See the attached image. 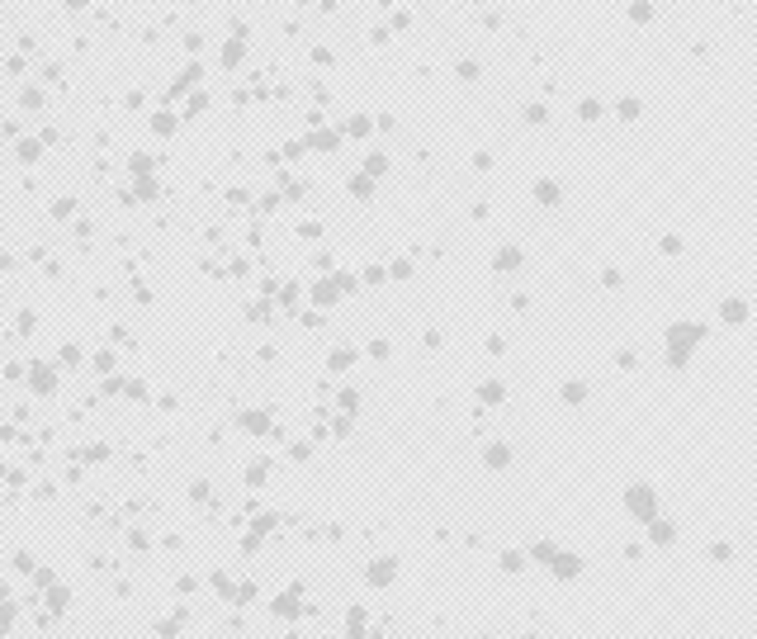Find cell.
Here are the masks:
<instances>
[{
	"label": "cell",
	"mask_w": 757,
	"mask_h": 639,
	"mask_svg": "<svg viewBox=\"0 0 757 639\" xmlns=\"http://www.w3.org/2000/svg\"><path fill=\"white\" fill-rule=\"evenodd\" d=\"M620 502H625V511H629L639 526H649V521H658V516H663V506H658V488H653V483H644V479L625 483Z\"/></svg>",
	"instance_id": "cell-2"
},
{
	"label": "cell",
	"mask_w": 757,
	"mask_h": 639,
	"mask_svg": "<svg viewBox=\"0 0 757 639\" xmlns=\"http://www.w3.org/2000/svg\"><path fill=\"white\" fill-rule=\"evenodd\" d=\"M629 19H634V24H649V19H653V5H629Z\"/></svg>",
	"instance_id": "cell-39"
},
{
	"label": "cell",
	"mask_w": 757,
	"mask_h": 639,
	"mask_svg": "<svg viewBox=\"0 0 757 639\" xmlns=\"http://www.w3.org/2000/svg\"><path fill=\"white\" fill-rule=\"evenodd\" d=\"M336 412H341V417H355V412H360V393H355V389H336Z\"/></svg>",
	"instance_id": "cell-20"
},
{
	"label": "cell",
	"mask_w": 757,
	"mask_h": 639,
	"mask_svg": "<svg viewBox=\"0 0 757 639\" xmlns=\"http://www.w3.org/2000/svg\"><path fill=\"white\" fill-rule=\"evenodd\" d=\"M388 270V280H412V261H393V266H383Z\"/></svg>",
	"instance_id": "cell-31"
},
{
	"label": "cell",
	"mask_w": 757,
	"mask_h": 639,
	"mask_svg": "<svg viewBox=\"0 0 757 639\" xmlns=\"http://www.w3.org/2000/svg\"><path fill=\"white\" fill-rule=\"evenodd\" d=\"M308 293H313V303H317V308H336V303H341V289H336V280H331V275H327V280H317Z\"/></svg>",
	"instance_id": "cell-14"
},
{
	"label": "cell",
	"mask_w": 757,
	"mask_h": 639,
	"mask_svg": "<svg viewBox=\"0 0 757 639\" xmlns=\"http://www.w3.org/2000/svg\"><path fill=\"white\" fill-rule=\"evenodd\" d=\"M601 114H606V109H601V100H582V105H577V119H582V123H596Z\"/></svg>",
	"instance_id": "cell-27"
},
{
	"label": "cell",
	"mask_w": 757,
	"mask_h": 639,
	"mask_svg": "<svg viewBox=\"0 0 757 639\" xmlns=\"http://www.w3.org/2000/svg\"><path fill=\"white\" fill-rule=\"evenodd\" d=\"M270 611L279 615V620H298V615L308 611V602H303V587H284L279 597L270 602Z\"/></svg>",
	"instance_id": "cell-5"
},
{
	"label": "cell",
	"mask_w": 757,
	"mask_h": 639,
	"mask_svg": "<svg viewBox=\"0 0 757 639\" xmlns=\"http://www.w3.org/2000/svg\"><path fill=\"white\" fill-rule=\"evenodd\" d=\"M658 251H663V256H681V251H686V241L677 237V232H668V237L658 241Z\"/></svg>",
	"instance_id": "cell-29"
},
{
	"label": "cell",
	"mask_w": 757,
	"mask_h": 639,
	"mask_svg": "<svg viewBox=\"0 0 757 639\" xmlns=\"http://www.w3.org/2000/svg\"><path fill=\"white\" fill-rule=\"evenodd\" d=\"M521 266H525V251H521L516 241H507V246L492 251V270H497V275H516Z\"/></svg>",
	"instance_id": "cell-9"
},
{
	"label": "cell",
	"mask_w": 757,
	"mask_h": 639,
	"mask_svg": "<svg viewBox=\"0 0 757 639\" xmlns=\"http://www.w3.org/2000/svg\"><path fill=\"white\" fill-rule=\"evenodd\" d=\"M266 479H270V464H266V459H256V464L246 469V488H261Z\"/></svg>",
	"instance_id": "cell-24"
},
{
	"label": "cell",
	"mask_w": 757,
	"mask_h": 639,
	"mask_svg": "<svg viewBox=\"0 0 757 639\" xmlns=\"http://www.w3.org/2000/svg\"><path fill=\"white\" fill-rule=\"evenodd\" d=\"M369 128H374V123H369V119H365V114H355L351 123H346V128H341V137H346V133H351V137H365V133H369Z\"/></svg>",
	"instance_id": "cell-28"
},
{
	"label": "cell",
	"mask_w": 757,
	"mask_h": 639,
	"mask_svg": "<svg viewBox=\"0 0 757 639\" xmlns=\"http://www.w3.org/2000/svg\"><path fill=\"white\" fill-rule=\"evenodd\" d=\"M360 176H369V180L388 176V157H383V152H369V157H365V171H360Z\"/></svg>",
	"instance_id": "cell-22"
},
{
	"label": "cell",
	"mask_w": 757,
	"mask_h": 639,
	"mask_svg": "<svg viewBox=\"0 0 757 639\" xmlns=\"http://www.w3.org/2000/svg\"><path fill=\"white\" fill-rule=\"evenodd\" d=\"M525 123H549V109H544V105H525Z\"/></svg>",
	"instance_id": "cell-35"
},
{
	"label": "cell",
	"mask_w": 757,
	"mask_h": 639,
	"mask_svg": "<svg viewBox=\"0 0 757 639\" xmlns=\"http://www.w3.org/2000/svg\"><path fill=\"white\" fill-rule=\"evenodd\" d=\"M544 568H549L559 583H573V578H582V568H587V563H582V554H577V549H564V545H559V549L549 554V563H544Z\"/></svg>",
	"instance_id": "cell-3"
},
{
	"label": "cell",
	"mask_w": 757,
	"mask_h": 639,
	"mask_svg": "<svg viewBox=\"0 0 757 639\" xmlns=\"http://www.w3.org/2000/svg\"><path fill=\"white\" fill-rule=\"evenodd\" d=\"M705 559H710V563H729V559H733V545H729V540H710Z\"/></svg>",
	"instance_id": "cell-23"
},
{
	"label": "cell",
	"mask_w": 757,
	"mask_h": 639,
	"mask_svg": "<svg viewBox=\"0 0 757 639\" xmlns=\"http://www.w3.org/2000/svg\"><path fill=\"white\" fill-rule=\"evenodd\" d=\"M289 459H294V464L313 459V445H308V441H294V445H289Z\"/></svg>",
	"instance_id": "cell-33"
},
{
	"label": "cell",
	"mask_w": 757,
	"mask_h": 639,
	"mask_svg": "<svg viewBox=\"0 0 757 639\" xmlns=\"http://www.w3.org/2000/svg\"><path fill=\"white\" fill-rule=\"evenodd\" d=\"M275 526H279V516H275V511H261V516L251 521V535H270Z\"/></svg>",
	"instance_id": "cell-26"
},
{
	"label": "cell",
	"mask_w": 757,
	"mask_h": 639,
	"mask_svg": "<svg viewBox=\"0 0 757 639\" xmlns=\"http://www.w3.org/2000/svg\"><path fill=\"white\" fill-rule=\"evenodd\" d=\"M369 360H388V355H393V346H388V341H369Z\"/></svg>",
	"instance_id": "cell-38"
},
{
	"label": "cell",
	"mask_w": 757,
	"mask_h": 639,
	"mask_svg": "<svg viewBox=\"0 0 757 639\" xmlns=\"http://www.w3.org/2000/svg\"><path fill=\"white\" fill-rule=\"evenodd\" d=\"M530 194H535V204H540V209H559V204L568 199V189L559 185L554 176H544V180H535V185H530Z\"/></svg>",
	"instance_id": "cell-8"
},
{
	"label": "cell",
	"mask_w": 757,
	"mask_h": 639,
	"mask_svg": "<svg viewBox=\"0 0 757 639\" xmlns=\"http://www.w3.org/2000/svg\"><path fill=\"white\" fill-rule=\"evenodd\" d=\"M639 114H644V105H639L634 95H625L620 105H616V119H620V123H639Z\"/></svg>",
	"instance_id": "cell-19"
},
{
	"label": "cell",
	"mask_w": 757,
	"mask_h": 639,
	"mask_svg": "<svg viewBox=\"0 0 757 639\" xmlns=\"http://www.w3.org/2000/svg\"><path fill=\"white\" fill-rule=\"evenodd\" d=\"M346 639H369V611H365V606H351V611H346Z\"/></svg>",
	"instance_id": "cell-16"
},
{
	"label": "cell",
	"mask_w": 757,
	"mask_h": 639,
	"mask_svg": "<svg viewBox=\"0 0 757 639\" xmlns=\"http://www.w3.org/2000/svg\"><path fill=\"white\" fill-rule=\"evenodd\" d=\"M383 280H388V270H383V266H365V284H369V289L383 284Z\"/></svg>",
	"instance_id": "cell-36"
},
{
	"label": "cell",
	"mask_w": 757,
	"mask_h": 639,
	"mask_svg": "<svg viewBox=\"0 0 757 639\" xmlns=\"http://www.w3.org/2000/svg\"><path fill=\"white\" fill-rule=\"evenodd\" d=\"M303 147H313V152H336V147H341V128H317V133L303 137Z\"/></svg>",
	"instance_id": "cell-13"
},
{
	"label": "cell",
	"mask_w": 757,
	"mask_h": 639,
	"mask_svg": "<svg viewBox=\"0 0 757 639\" xmlns=\"http://www.w3.org/2000/svg\"><path fill=\"white\" fill-rule=\"evenodd\" d=\"M455 71H460V80H478V76H483V71H478V62H473V57H469V62H460V67H455Z\"/></svg>",
	"instance_id": "cell-34"
},
{
	"label": "cell",
	"mask_w": 757,
	"mask_h": 639,
	"mask_svg": "<svg viewBox=\"0 0 757 639\" xmlns=\"http://www.w3.org/2000/svg\"><path fill=\"white\" fill-rule=\"evenodd\" d=\"M473 398L483 402V407H502V402H507V384H502V379H483V384L473 389Z\"/></svg>",
	"instance_id": "cell-11"
},
{
	"label": "cell",
	"mask_w": 757,
	"mask_h": 639,
	"mask_svg": "<svg viewBox=\"0 0 757 639\" xmlns=\"http://www.w3.org/2000/svg\"><path fill=\"white\" fill-rule=\"evenodd\" d=\"M720 322L743 327V322H748V298H724V303H720Z\"/></svg>",
	"instance_id": "cell-17"
},
{
	"label": "cell",
	"mask_w": 757,
	"mask_h": 639,
	"mask_svg": "<svg viewBox=\"0 0 757 639\" xmlns=\"http://www.w3.org/2000/svg\"><path fill=\"white\" fill-rule=\"evenodd\" d=\"M705 322H691V318H681L672 322L668 332H663V360H668V370H691V355H696V346L705 341Z\"/></svg>",
	"instance_id": "cell-1"
},
{
	"label": "cell",
	"mask_w": 757,
	"mask_h": 639,
	"mask_svg": "<svg viewBox=\"0 0 757 639\" xmlns=\"http://www.w3.org/2000/svg\"><path fill=\"white\" fill-rule=\"evenodd\" d=\"M478 459H483V469H487V474H507L516 454H512V445H507V441H487Z\"/></svg>",
	"instance_id": "cell-6"
},
{
	"label": "cell",
	"mask_w": 757,
	"mask_h": 639,
	"mask_svg": "<svg viewBox=\"0 0 757 639\" xmlns=\"http://www.w3.org/2000/svg\"><path fill=\"white\" fill-rule=\"evenodd\" d=\"M478 639H487V635H478Z\"/></svg>",
	"instance_id": "cell-42"
},
{
	"label": "cell",
	"mask_w": 757,
	"mask_h": 639,
	"mask_svg": "<svg viewBox=\"0 0 757 639\" xmlns=\"http://www.w3.org/2000/svg\"><path fill=\"white\" fill-rule=\"evenodd\" d=\"M242 57H246V43H242V38H232V43L223 48V67H237Z\"/></svg>",
	"instance_id": "cell-25"
},
{
	"label": "cell",
	"mask_w": 757,
	"mask_h": 639,
	"mask_svg": "<svg viewBox=\"0 0 757 639\" xmlns=\"http://www.w3.org/2000/svg\"><path fill=\"white\" fill-rule=\"evenodd\" d=\"M298 293H303V289H298L294 280H289V284L279 289V303H284V308H298Z\"/></svg>",
	"instance_id": "cell-32"
},
{
	"label": "cell",
	"mask_w": 757,
	"mask_h": 639,
	"mask_svg": "<svg viewBox=\"0 0 757 639\" xmlns=\"http://www.w3.org/2000/svg\"><path fill=\"white\" fill-rule=\"evenodd\" d=\"M365 583H369V587H393V583H398V559H393V554L369 559V563H365Z\"/></svg>",
	"instance_id": "cell-4"
},
{
	"label": "cell",
	"mask_w": 757,
	"mask_h": 639,
	"mask_svg": "<svg viewBox=\"0 0 757 639\" xmlns=\"http://www.w3.org/2000/svg\"><path fill=\"white\" fill-rule=\"evenodd\" d=\"M279 204H284L279 194H261V213H275V209H279Z\"/></svg>",
	"instance_id": "cell-41"
},
{
	"label": "cell",
	"mask_w": 757,
	"mask_h": 639,
	"mask_svg": "<svg viewBox=\"0 0 757 639\" xmlns=\"http://www.w3.org/2000/svg\"><path fill=\"white\" fill-rule=\"evenodd\" d=\"M346 194H351L355 204H369V199L378 194V180H369V176H351V180H346Z\"/></svg>",
	"instance_id": "cell-15"
},
{
	"label": "cell",
	"mask_w": 757,
	"mask_h": 639,
	"mask_svg": "<svg viewBox=\"0 0 757 639\" xmlns=\"http://www.w3.org/2000/svg\"><path fill=\"white\" fill-rule=\"evenodd\" d=\"M587 393H592V389H587V379H564V384H559L564 407H582V402H587Z\"/></svg>",
	"instance_id": "cell-12"
},
{
	"label": "cell",
	"mask_w": 757,
	"mask_h": 639,
	"mask_svg": "<svg viewBox=\"0 0 757 639\" xmlns=\"http://www.w3.org/2000/svg\"><path fill=\"white\" fill-rule=\"evenodd\" d=\"M331 436L346 441V436H351V417H336V422H331Z\"/></svg>",
	"instance_id": "cell-40"
},
{
	"label": "cell",
	"mask_w": 757,
	"mask_h": 639,
	"mask_svg": "<svg viewBox=\"0 0 757 639\" xmlns=\"http://www.w3.org/2000/svg\"><path fill=\"white\" fill-rule=\"evenodd\" d=\"M644 531H649V545H658V549H672L677 545V521H668V516H658V521H649V526H644Z\"/></svg>",
	"instance_id": "cell-10"
},
{
	"label": "cell",
	"mask_w": 757,
	"mask_h": 639,
	"mask_svg": "<svg viewBox=\"0 0 757 639\" xmlns=\"http://www.w3.org/2000/svg\"><path fill=\"white\" fill-rule=\"evenodd\" d=\"M237 426H242L246 436H270V431H275V422H270L266 407H242V412H237Z\"/></svg>",
	"instance_id": "cell-7"
},
{
	"label": "cell",
	"mask_w": 757,
	"mask_h": 639,
	"mask_svg": "<svg viewBox=\"0 0 757 639\" xmlns=\"http://www.w3.org/2000/svg\"><path fill=\"white\" fill-rule=\"evenodd\" d=\"M620 284H625L620 270H601V289H620Z\"/></svg>",
	"instance_id": "cell-37"
},
{
	"label": "cell",
	"mask_w": 757,
	"mask_h": 639,
	"mask_svg": "<svg viewBox=\"0 0 757 639\" xmlns=\"http://www.w3.org/2000/svg\"><path fill=\"white\" fill-rule=\"evenodd\" d=\"M351 365H355V350H351V346H336L331 355H327V370H331V374L351 370Z\"/></svg>",
	"instance_id": "cell-18"
},
{
	"label": "cell",
	"mask_w": 757,
	"mask_h": 639,
	"mask_svg": "<svg viewBox=\"0 0 757 639\" xmlns=\"http://www.w3.org/2000/svg\"><path fill=\"white\" fill-rule=\"evenodd\" d=\"M232 602H237V606H251V602H256V583H242L232 592Z\"/></svg>",
	"instance_id": "cell-30"
},
{
	"label": "cell",
	"mask_w": 757,
	"mask_h": 639,
	"mask_svg": "<svg viewBox=\"0 0 757 639\" xmlns=\"http://www.w3.org/2000/svg\"><path fill=\"white\" fill-rule=\"evenodd\" d=\"M497 568H502V573H525V568H530V559H525V549H507Z\"/></svg>",
	"instance_id": "cell-21"
}]
</instances>
